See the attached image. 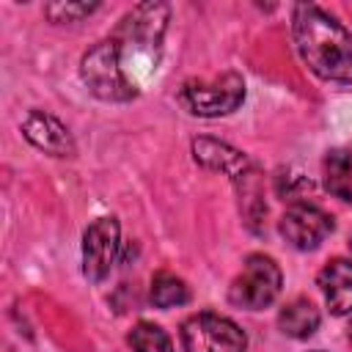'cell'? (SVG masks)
Returning a JSON list of instances; mask_svg holds the SVG:
<instances>
[{"instance_id": "cell-1", "label": "cell", "mask_w": 352, "mask_h": 352, "mask_svg": "<svg viewBox=\"0 0 352 352\" xmlns=\"http://www.w3.org/2000/svg\"><path fill=\"white\" fill-rule=\"evenodd\" d=\"M292 33L305 66L336 82H352V33L327 11L300 3L292 11Z\"/></svg>"}, {"instance_id": "cell-2", "label": "cell", "mask_w": 352, "mask_h": 352, "mask_svg": "<svg viewBox=\"0 0 352 352\" xmlns=\"http://www.w3.org/2000/svg\"><path fill=\"white\" fill-rule=\"evenodd\" d=\"M168 16L170 11L165 3H140L118 22L116 33L107 36L116 50V60L121 72L138 91L160 63Z\"/></svg>"}, {"instance_id": "cell-3", "label": "cell", "mask_w": 352, "mask_h": 352, "mask_svg": "<svg viewBox=\"0 0 352 352\" xmlns=\"http://www.w3.org/2000/svg\"><path fill=\"white\" fill-rule=\"evenodd\" d=\"M192 157L204 168L220 170L236 184L239 204H242V212L248 217H250V206H256L258 214L267 212L264 204L258 201V179H256L258 173H256L253 162L248 160V154H242L239 148H234L228 143H220V140H212V138H198V140H192Z\"/></svg>"}, {"instance_id": "cell-4", "label": "cell", "mask_w": 352, "mask_h": 352, "mask_svg": "<svg viewBox=\"0 0 352 352\" xmlns=\"http://www.w3.org/2000/svg\"><path fill=\"white\" fill-rule=\"evenodd\" d=\"M245 99V80L236 72H226L214 80H187L179 91L184 110L201 118H217L234 113Z\"/></svg>"}, {"instance_id": "cell-5", "label": "cell", "mask_w": 352, "mask_h": 352, "mask_svg": "<svg viewBox=\"0 0 352 352\" xmlns=\"http://www.w3.org/2000/svg\"><path fill=\"white\" fill-rule=\"evenodd\" d=\"M80 77L88 85V91L104 102H129L138 96V88L126 80L116 60V50L110 38L96 41L80 60Z\"/></svg>"}, {"instance_id": "cell-6", "label": "cell", "mask_w": 352, "mask_h": 352, "mask_svg": "<svg viewBox=\"0 0 352 352\" xmlns=\"http://www.w3.org/2000/svg\"><path fill=\"white\" fill-rule=\"evenodd\" d=\"M280 283H283V275H280V267L275 264V258H270L264 253H253V256H248L242 272L234 278L228 297L239 308L261 311L280 294Z\"/></svg>"}, {"instance_id": "cell-7", "label": "cell", "mask_w": 352, "mask_h": 352, "mask_svg": "<svg viewBox=\"0 0 352 352\" xmlns=\"http://www.w3.org/2000/svg\"><path fill=\"white\" fill-rule=\"evenodd\" d=\"M184 352H245L248 338L236 322L220 314H195L182 324Z\"/></svg>"}, {"instance_id": "cell-8", "label": "cell", "mask_w": 352, "mask_h": 352, "mask_svg": "<svg viewBox=\"0 0 352 352\" xmlns=\"http://www.w3.org/2000/svg\"><path fill=\"white\" fill-rule=\"evenodd\" d=\"M121 228L116 217H99L94 220L82 234V275L94 283L104 280L118 258V242Z\"/></svg>"}, {"instance_id": "cell-9", "label": "cell", "mask_w": 352, "mask_h": 352, "mask_svg": "<svg viewBox=\"0 0 352 352\" xmlns=\"http://www.w3.org/2000/svg\"><path fill=\"white\" fill-rule=\"evenodd\" d=\"M330 231H333V217L324 209L314 206V204L297 201L280 217V234L297 250H314V248H319L327 239Z\"/></svg>"}, {"instance_id": "cell-10", "label": "cell", "mask_w": 352, "mask_h": 352, "mask_svg": "<svg viewBox=\"0 0 352 352\" xmlns=\"http://www.w3.org/2000/svg\"><path fill=\"white\" fill-rule=\"evenodd\" d=\"M22 135L41 151L52 157H72L74 154V138L55 116L44 110H30L22 121Z\"/></svg>"}, {"instance_id": "cell-11", "label": "cell", "mask_w": 352, "mask_h": 352, "mask_svg": "<svg viewBox=\"0 0 352 352\" xmlns=\"http://www.w3.org/2000/svg\"><path fill=\"white\" fill-rule=\"evenodd\" d=\"M316 283L324 294L330 314H336V316L352 314V261H346V258L327 261L322 267Z\"/></svg>"}, {"instance_id": "cell-12", "label": "cell", "mask_w": 352, "mask_h": 352, "mask_svg": "<svg viewBox=\"0 0 352 352\" xmlns=\"http://www.w3.org/2000/svg\"><path fill=\"white\" fill-rule=\"evenodd\" d=\"M278 324L292 338H308L319 327V308L308 297H294L278 314Z\"/></svg>"}, {"instance_id": "cell-13", "label": "cell", "mask_w": 352, "mask_h": 352, "mask_svg": "<svg viewBox=\"0 0 352 352\" xmlns=\"http://www.w3.org/2000/svg\"><path fill=\"white\" fill-rule=\"evenodd\" d=\"M322 176L327 192H333L341 201H352V151L330 148L322 162Z\"/></svg>"}, {"instance_id": "cell-14", "label": "cell", "mask_w": 352, "mask_h": 352, "mask_svg": "<svg viewBox=\"0 0 352 352\" xmlns=\"http://www.w3.org/2000/svg\"><path fill=\"white\" fill-rule=\"evenodd\" d=\"M190 300V292L184 286L182 278L170 275V272H157L151 278V302L157 308H173V305H184Z\"/></svg>"}, {"instance_id": "cell-15", "label": "cell", "mask_w": 352, "mask_h": 352, "mask_svg": "<svg viewBox=\"0 0 352 352\" xmlns=\"http://www.w3.org/2000/svg\"><path fill=\"white\" fill-rule=\"evenodd\" d=\"M129 346L135 352H176L170 336L154 322H138L129 330Z\"/></svg>"}, {"instance_id": "cell-16", "label": "cell", "mask_w": 352, "mask_h": 352, "mask_svg": "<svg viewBox=\"0 0 352 352\" xmlns=\"http://www.w3.org/2000/svg\"><path fill=\"white\" fill-rule=\"evenodd\" d=\"M99 6L96 3H47L44 6V14L52 19V22H77L88 14H94Z\"/></svg>"}, {"instance_id": "cell-17", "label": "cell", "mask_w": 352, "mask_h": 352, "mask_svg": "<svg viewBox=\"0 0 352 352\" xmlns=\"http://www.w3.org/2000/svg\"><path fill=\"white\" fill-rule=\"evenodd\" d=\"M275 190L280 198H300L305 190H311V182L305 176H292V173L280 170L275 176Z\"/></svg>"}, {"instance_id": "cell-18", "label": "cell", "mask_w": 352, "mask_h": 352, "mask_svg": "<svg viewBox=\"0 0 352 352\" xmlns=\"http://www.w3.org/2000/svg\"><path fill=\"white\" fill-rule=\"evenodd\" d=\"M346 336H349V341H352V324H349V330H346Z\"/></svg>"}, {"instance_id": "cell-19", "label": "cell", "mask_w": 352, "mask_h": 352, "mask_svg": "<svg viewBox=\"0 0 352 352\" xmlns=\"http://www.w3.org/2000/svg\"><path fill=\"white\" fill-rule=\"evenodd\" d=\"M349 245H352V239H349Z\"/></svg>"}]
</instances>
